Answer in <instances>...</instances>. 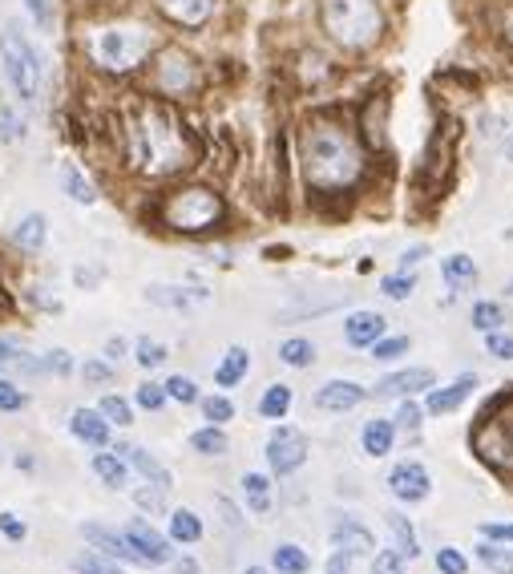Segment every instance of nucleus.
Masks as SVG:
<instances>
[{"label": "nucleus", "instance_id": "obj_60", "mask_svg": "<svg viewBox=\"0 0 513 574\" xmlns=\"http://www.w3.org/2000/svg\"><path fill=\"white\" fill-rule=\"evenodd\" d=\"M126 348H130V344H126L122 336H110V340H106V360H110V364H114V360H122V356H126Z\"/></svg>", "mask_w": 513, "mask_h": 574}, {"label": "nucleus", "instance_id": "obj_34", "mask_svg": "<svg viewBox=\"0 0 513 574\" xmlns=\"http://www.w3.org/2000/svg\"><path fill=\"white\" fill-rule=\"evenodd\" d=\"M469 320H473L477 332H501L505 328V308L497 300H477L473 312H469Z\"/></svg>", "mask_w": 513, "mask_h": 574}, {"label": "nucleus", "instance_id": "obj_7", "mask_svg": "<svg viewBox=\"0 0 513 574\" xmlns=\"http://www.w3.org/2000/svg\"><path fill=\"white\" fill-rule=\"evenodd\" d=\"M202 81L198 73V61L182 49H166L158 57V69H154V85L166 93V98H186V93H194Z\"/></svg>", "mask_w": 513, "mask_h": 574}, {"label": "nucleus", "instance_id": "obj_29", "mask_svg": "<svg viewBox=\"0 0 513 574\" xmlns=\"http://www.w3.org/2000/svg\"><path fill=\"white\" fill-rule=\"evenodd\" d=\"M190 449L202 453V457H223L231 449V441H227L223 425H202V429L190 433Z\"/></svg>", "mask_w": 513, "mask_h": 574}, {"label": "nucleus", "instance_id": "obj_40", "mask_svg": "<svg viewBox=\"0 0 513 574\" xmlns=\"http://www.w3.org/2000/svg\"><path fill=\"white\" fill-rule=\"evenodd\" d=\"M146 300L162 304V308H190V292L186 287H174V283H154L146 287Z\"/></svg>", "mask_w": 513, "mask_h": 574}, {"label": "nucleus", "instance_id": "obj_6", "mask_svg": "<svg viewBox=\"0 0 513 574\" xmlns=\"http://www.w3.org/2000/svg\"><path fill=\"white\" fill-rule=\"evenodd\" d=\"M162 219H166V227L186 231V235L207 231V227H215L223 219V199L215 195L211 186H182V190H174V195L166 199Z\"/></svg>", "mask_w": 513, "mask_h": 574}, {"label": "nucleus", "instance_id": "obj_12", "mask_svg": "<svg viewBox=\"0 0 513 574\" xmlns=\"http://www.w3.org/2000/svg\"><path fill=\"white\" fill-rule=\"evenodd\" d=\"M477 372H461L453 385H433L429 393H425V413L429 417H445V413H453V409H461L465 405V397H473L477 393Z\"/></svg>", "mask_w": 513, "mask_h": 574}, {"label": "nucleus", "instance_id": "obj_33", "mask_svg": "<svg viewBox=\"0 0 513 574\" xmlns=\"http://www.w3.org/2000/svg\"><path fill=\"white\" fill-rule=\"evenodd\" d=\"M279 360L287 368H312L316 364V344L312 340H303V336H291L279 344Z\"/></svg>", "mask_w": 513, "mask_h": 574}, {"label": "nucleus", "instance_id": "obj_43", "mask_svg": "<svg viewBox=\"0 0 513 574\" xmlns=\"http://www.w3.org/2000/svg\"><path fill=\"white\" fill-rule=\"evenodd\" d=\"M166 356H170V352H166L162 340H150V336H138V340H134V360H138L142 368H162Z\"/></svg>", "mask_w": 513, "mask_h": 574}, {"label": "nucleus", "instance_id": "obj_32", "mask_svg": "<svg viewBox=\"0 0 513 574\" xmlns=\"http://www.w3.org/2000/svg\"><path fill=\"white\" fill-rule=\"evenodd\" d=\"M287 413H291V389H287V385H271V389L259 397V417L275 425V421H283Z\"/></svg>", "mask_w": 513, "mask_h": 574}, {"label": "nucleus", "instance_id": "obj_45", "mask_svg": "<svg viewBox=\"0 0 513 574\" xmlns=\"http://www.w3.org/2000/svg\"><path fill=\"white\" fill-rule=\"evenodd\" d=\"M437 570H441V574H465L469 562H465V554H461L457 546H441V550H437Z\"/></svg>", "mask_w": 513, "mask_h": 574}, {"label": "nucleus", "instance_id": "obj_46", "mask_svg": "<svg viewBox=\"0 0 513 574\" xmlns=\"http://www.w3.org/2000/svg\"><path fill=\"white\" fill-rule=\"evenodd\" d=\"M485 352L493 360H513V336L501 328V332H485Z\"/></svg>", "mask_w": 513, "mask_h": 574}, {"label": "nucleus", "instance_id": "obj_15", "mask_svg": "<svg viewBox=\"0 0 513 574\" xmlns=\"http://www.w3.org/2000/svg\"><path fill=\"white\" fill-rule=\"evenodd\" d=\"M219 0H158V9L166 13V21L182 25V29H202L215 17Z\"/></svg>", "mask_w": 513, "mask_h": 574}, {"label": "nucleus", "instance_id": "obj_26", "mask_svg": "<svg viewBox=\"0 0 513 574\" xmlns=\"http://www.w3.org/2000/svg\"><path fill=\"white\" fill-rule=\"evenodd\" d=\"M243 502L251 514L267 518L271 514V477L267 473H247L243 477Z\"/></svg>", "mask_w": 513, "mask_h": 574}, {"label": "nucleus", "instance_id": "obj_21", "mask_svg": "<svg viewBox=\"0 0 513 574\" xmlns=\"http://www.w3.org/2000/svg\"><path fill=\"white\" fill-rule=\"evenodd\" d=\"M384 526H388L392 546H396L400 558H417V554H421V542H417V530H413V522H408V514L388 510V514H384Z\"/></svg>", "mask_w": 513, "mask_h": 574}, {"label": "nucleus", "instance_id": "obj_58", "mask_svg": "<svg viewBox=\"0 0 513 574\" xmlns=\"http://www.w3.org/2000/svg\"><path fill=\"white\" fill-rule=\"evenodd\" d=\"M0 138H5V142H13V138H21V126H17V118L5 110V114H0Z\"/></svg>", "mask_w": 513, "mask_h": 574}, {"label": "nucleus", "instance_id": "obj_42", "mask_svg": "<svg viewBox=\"0 0 513 574\" xmlns=\"http://www.w3.org/2000/svg\"><path fill=\"white\" fill-rule=\"evenodd\" d=\"M162 389H166V401H178V405H198V385L190 376H166L162 380Z\"/></svg>", "mask_w": 513, "mask_h": 574}, {"label": "nucleus", "instance_id": "obj_14", "mask_svg": "<svg viewBox=\"0 0 513 574\" xmlns=\"http://www.w3.org/2000/svg\"><path fill=\"white\" fill-rule=\"evenodd\" d=\"M114 453H118V457H122L126 465H134V469H138V473L146 477V482H150V486H158L162 494H166V490L174 486L170 469H166V465H162V461H158V457H154L150 449H142V445H130V441H118V445H114Z\"/></svg>", "mask_w": 513, "mask_h": 574}, {"label": "nucleus", "instance_id": "obj_2", "mask_svg": "<svg viewBox=\"0 0 513 574\" xmlns=\"http://www.w3.org/2000/svg\"><path fill=\"white\" fill-rule=\"evenodd\" d=\"M126 134H130V166L138 174H146V178L178 174L198 154L190 130L182 126V118L166 102H142L130 114Z\"/></svg>", "mask_w": 513, "mask_h": 574}, {"label": "nucleus", "instance_id": "obj_64", "mask_svg": "<svg viewBox=\"0 0 513 574\" xmlns=\"http://www.w3.org/2000/svg\"><path fill=\"white\" fill-rule=\"evenodd\" d=\"M243 574H271V570H267V566H247Z\"/></svg>", "mask_w": 513, "mask_h": 574}, {"label": "nucleus", "instance_id": "obj_44", "mask_svg": "<svg viewBox=\"0 0 513 574\" xmlns=\"http://www.w3.org/2000/svg\"><path fill=\"white\" fill-rule=\"evenodd\" d=\"M97 413L106 417L110 425H130V421H134V409H130V401H126V397H114V393H110V397H101Z\"/></svg>", "mask_w": 513, "mask_h": 574}, {"label": "nucleus", "instance_id": "obj_9", "mask_svg": "<svg viewBox=\"0 0 513 574\" xmlns=\"http://www.w3.org/2000/svg\"><path fill=\"white\" fill-rule=\"evenodd\" d=\"M388 490L396 502L404 506H417L433 494V482H429V469L421 461H396L392 473H388Z\"/></svg>", "mask_w": 513, "mask_h": 574}, {"label": "nucleus", "instance_id": "obj_56", "mask_svg": "<svg viewBox=\"0 0 513 574\" xmlns=\"http://www.w3.org/2000/svg\"><path fill=\"white\" fill-rule=\"evenodd\" d=\"M324 574H352V554H348V550H332Z\"/></svg>", "mask_w": 513, "mask_h": 574}, {"label": "nucleus", "instance_id": "obj_57", "mask_svg": "<svg viewBox=\"0 0 513 574\" xmlns=\"http://www.w3.org/2000/svg\"><path fill=\"white\" fill-rule=\"evenodd\" d=\"M215 502H219V510H223V522H227L231 530H239V526H243V518H239V510L231 506V498H223V494H219Z\"/></svg>", "mask_w": 513, "mask_h": 574}, {"label": "nucleus", "instance_id": "obj_59", "mask_svg": "<svg viewBox=\"0 0 513 574\" xmlns=\"http://www.w3.org/2000/svg\"><path fill=\"white\" fill-rule=\"evenodd\" d=\"M425 255H429L425 247H408V251L400 255V271H413V267H417V263H421Z\"/></svg>", "mask_w": 513, "mask_h": 574}, {"label": "nucleus", "instance_id": "obj_50", "mask_svg": "<svg viewBox=\"0 0 513 574\" xmlns=\"http://www.w3.org/2000/svg\"><path fill=\"white\" fill-rule=\"evenodd\" d=\"M372 574H404V558L396 550H380L372 554Z\"/></svg>", "mask_w": 513, "mask_h": 574}, {"label": "nucleus", "instance_id": "obj_37", "mask_svg": "<svg viewBox=\"0 0 513 574\" xmlns=\"http://www.w3.org/2000/svg\"><path fill=\"white\" fill-rule=\"evenodd\" d=\"M421 425H425V409H421L413 397H404V401H400V409H396L392 429H396V433H408V437H417V433H421Z\"/></svg>", "mask_w": 513, "mask_h": 574}, {"label": "nucleus", "instance_id": "obj_10", "mask_svg": "<svg viewBox=\"0 0 513 574\" xmlns=\"http://www.w3.org/2000/svg\"><path fill=\"white\" fill-rule=\"evenodd\" d=\"M437 385V372L433 368H425V364H417V368H400V372H388L384 380H376V389H372V397L376 401H384V397H421V393H429Z\"/></svg>", "mask_w": 513, "mask_h": 574}, {"label": "nucleus", "instance_id": "obj_13", "mask_svg": "<svg viewBox=\"0 0 513 574\" xmlns=\"http://www.w3.org/2000/svg\"><path fill=\"white\" fill-rule=\"evenodd\" d=\"M81 538H85L97 554H106V558H114V562L146 566V562L134 554V546L126 542V534H118V530H110V526H101V522H81Z\"/></svg>", "mask_w": 513, "mask_h": 574}, {"label": "nucleus", "instance_id": "obj_62", "mask_svg": "<svg viewBox=\"0 0 513 574\" xmlns=\"http://www.w3.org/2000/svg\"><path fill=\"white\" fill-rule=\"evenodd\" d=\"M501 37L513 45V9H505V13H501Z\"/></svg>", "mask_w": 513, "mask_h": 574}, {"label": "nucleus", "instance_id": "obj_5", "mask_svg": "<svg viewBox=\"0 0 513 574\" xmlns=\"http://www.w3.org/2000/svg\"><path fill=\"white\" fill-rule=\"evenodd\" d=\"M0 65H5V77L9 85L17 89L21 102H37L41 93V57L37 49L29 45V37L17 29V25H5L0 29Z\"/></svg>", "mask_w": 513, "mask_h": 574}, {"label": "nucleus", "instance_id": "obj_24", "mask_svg": "<svg viewBox=\"0 0 513 574\" xmlns=\"http://www.w3.org/2000/svg\"><path fill=\"white\" fill-rule=\"evenodd\" d=\"M441 275H445V283L453 287V292H465V287H473L477 283V263H473V255H445L441 259Z\"/></svg>", "mask_w": 513, "mask_h": 574}, {"label": "nucleus", "instance_id": "obj_20", "mask_svg": "<svg viewBox=\"0 0 513 574\" xmlns=\"http://www.w3.org/2000/svg\"><path fill=\"white\" fill-rule=\"evenodd\" d=\"M247 372H251V352L243 344H231L223 352V360L215 364V385L219 389H235V385H243V380H247Z\"/></svg>", "mask_w": 513, "mask_h": 574}, {"label": "nucleus", "instance_id": "obj_30", "mask_svg": "<svg viewBox=\"0 0 513 574\" xmlns=\"http://www.w3.org/2000/svg\"><path fill=\"white\" fill-rule=\"evenodd\" d=\"M271 562H275L279 574H307V570H312V558H307V550L295 546V542H279L271 550Z\"/></svg>", "mask_w": 513, "mask_h": 574}, {"label": "nucleus", "instance_id": "obj_41", "mask_svg": "<svg viewBox=\"0 0 513 574\" xmlns=\"http://www.w3.org/2000/svg\"><path fill=\"white\" fill-rule=\"evenodd\" d=\"M408 348H413V344H408V336H380L368 352H372V360H376V364H396Z\"/></svg>", "mask_w": 513, "mask_h": 574}, {"label": "nucleus", "instance_id": "obj_16", "mask_svg": "<svg viewBox=\"0 0 513 574\" xmlns=\"http://www.w3.org/2000/svg\"><path fill=\"white\" fill-rule=\"evenodd\" d=\"M364 397H368V389L356 385V380H328V385L316 393V409H324V413H348Z\"/></svg>", "mask_w": 513, "mask_h": 574}, {"label": "nucleus", "instance_id": "obj_51", "mask_svg": "<svg viewBox=\"0 0 513 574\" xmlns=\"http://www.w3.org/2000/svg\"><path fill=\"white\" fill-rule=\"evenodd\" d=\"M81 376L89 380V385H106V380L114 376V368H110V360H85V364H81Z\"/></svg>", "mask_w": 513, "mask_h": 574}, {"label": "nucleus", "instance_id": "obj_49", "mask_svg": "<svg viewBox=\"0 0 513 574\" xmlns=\"http://www.w3.org/2000/svg\"><path fill=\"white\" fill-rule=\"evenodd\" d=\"M25 9H29V17L37 21V29H45V33H53V0H25Z\"/></svg>", "mask_w": 513, "mask_h": 574}, {"label": "nucleus", "instance_id": "obj_63", "mask_svg": "<svg viewBox=\"0 0 513 574\" xmlns=\"http://www.w3.org/2000/svg\"><path fill=\"white\" fill-rule=\"evenodd\" d=\"M501 150H505V158H509V166H513V130L501 138Z\"/></svg>", "mask_w": 513, "mask_h": 574}, {"label": "nucleus", "instance_id": "obj_53", "mask_svg": "<svg viewBox=\"0 0 513 574\" xmlns=\"http://www.w3.org/2000/svg\"><path fill=\"white\" fill-rule=\"evenodd\" d=\"M0 534H5L9 542H25V538H29V526H25L21 518H13V514H0Z\"/></svg>", "mask_w": 513, "mask_h": 574}, {"label": "nucleus", "instance_id": "obj_38", "mask_svg": "<svg viewBox=\"0 0 513 574\" xmlns=\"http://www.w3.org/2000/svg\"><path fill=\"white\" fill-rule=\"evenodd\" d=\"M380 292L400 304V300H408V296L417 292V275H413V271H392V275L380 279Z\"/></svg>", "mask_w": 513, "mask_h": 574}, {"label": "nucleus", "instance_id": "obj_61", "mask_svg": "<svg viewBox=\"0 0 513 574\" xmlns=\"http://www.w3.org/2000/svg\"><path fill=\"white\" fill-rule=\"evenodd\" d=\"M170 570H174V574H198V562H194V558H174Z\"/></svg>", "mask_w": 513, "mask_h": 574}, {"label": "nucleus", "instance_id": "obj_17", "mask_svg": "<svg viewBox=\"0 0 513 574\" xmlns=\"http://www.w3.org/2000/svg\"><path fill=\"white\" fill-rule=\"evenodd\" d=\"M344 336H348V344L352 348H372L380 336H388V320L380 316V312H352L348 320H344Z\"/></svg>", "mask_w": 513, "mask_h": 574}, {"label": "nucleus", "instance_id": "obj_31", "mask_svg": "<svg viewBox=\"0 0 513 574\" xmlns=\"http://www.w3.org/2000/svg\"><path fill=\"white\" fill-rule=\"evenodd\" d=\"M477 558H481V566L493 570V574H513V546H505V542L481 538V542H477Z\"/></svg>", "mask_w": 513, "mask_h": 574}, {"label": "nucleus", "instance_id": "obj_54", "mask_svg": "<svg viewBox=\"0 0 513 574\" xmlns=\"http://www.w3.org/2000/svg\"><path fill=\"white\" fill-rule=\"evenodd\" d=\"M481 538L513 546V522H485V526H481Z\"/></svg>", "mask_w": 513, "mask_h": 574}, {"label": "nucleus", "instance_id": "obj_55", "mask_svg": "<svg viewBox=\"0 0 513 574\" xmlns=\"http://www.w3.org/2000/svg\"><path fill=\"white\" fill-rule=\"evenodd\" d=\"M134 502L142 510H162V490L158 486H142V490H134Z\"/></svg>", "mask_w": 513, "mask_h": 574}, {"label": "nucleus", "instance_id": "obj_11", "mask_svg": "<svg viewBox=\"0 0 513 574\" xmlns=\"http://www.w3.org/2000/svg\"><path fill=\"white\" fill-rule=\"evenodd\" d=\"M126 542L134 546V554H138L146 566H166V562H174L170 538H162L146 518H134V522L126 526Z\"/></svg>", "mask_w": 513, "mask_h": 574}, {"label": "nucleus", "instance_id": "obj_35", "mask_svg": "<svg viewBox=\"0 0 513 574\" xmlns=\"http://www.w3.org/2000/svg\"><path fill=\"white\" fill-rule=\"evenodd\" d=\"M198 538H202L198 514H194V510H174V514H170V542L190 546V542H198Z\"/></svg>", "mask_w": 513, "mask_h": 574}, {"label": "nucleus", "instance_id": "obj_3", "mask_svg": "<svg viewBox=\"0 0 513 574\" xmlns=\"http://www.w3.org/2000/svg\"><path fill=\"white\" fill-rule=\"evenodd\" d=\"M320 25L340 49H368L384 33L376 0H320Z\"/></svg>", "mask_w": 513, "mask_h": 574}, {"label": "nucleus", "instance_id": "obj_48", "mask_svg": "<svg viewBox=\"0 0 513 574\" xmlns=\"http://www.w3.org/2000/svg\"><path fill=\"white\" fill-rule=\"evenodd\" d=\"M25 393L13 385V380H5V376H0V413H17V409H25Z\"/></svg>", "mask_w": 513, "mask_h": 574}, {"label": "nucleus", "instance_id": "obj_8", "mask_svg": "<svg viewBox=\"0 0 513 574\" xmlns=\"http://www.w3.org/2000/svg\"><path fill=\"white\" fill-rule=\"evenodd\" d=\"M303 461H307V437H303V429L275 421V429H271V437H267V465H271V473L287 477V473H295Z\"/></svg>", "mask_w": 513, "mask_h": 574}, {"label": "nucleus", "instance_id": "obj_22", "mask_svg": "<svg viewBox=\"0 0 513 574\" xmlns=\"http://www.w3.org/2000/svg\"><path fill=\"white\" fill-rule=\"evenodd\" d=\"M392 441H396V429H392V421H384V417H372V421L360 429V449H364L368 457H388V453H392Z\"/></svg>", "mask_w": 513, "mask_h": 574}, {"label": "nucleus", "instance_id": "obj_4", "mask_svg": "<svg viewBox=\"0 0 513 574\" xmlns=\"http://www.w3.org/2000/svg\"><path fill=\"white\" fill-rule=\"evenodd\" d=\"M150 49H154V33L146 25H110L89 37L93 65L110 69V73H130L134 65H142L150 57Z\"/></svg>", "mask_w": 513, "mask_h": 574}, {"label": "nucleus", "instance_id": "obj_19", "mask_svg": "<svg viewBox=\"0 0 513 574\" xmlns=\"http://www.w3.org/2000/svg\"><path fill=\"white\" fill-rule=\"evenodd\" d=\"M332 546H336V550H348V554L356 558V554H372L376 538H372L368 526H360L352 514H344V518L332 526Z\"/></svg>", "mask_w": 513, "mask_h": 574}, {"label": "nucleus", "instance_id": "obj_52", "mask_svg": "<svg viewBox=\"0 0 513 574\" xmlns=\"http://www.w3.org/2000/svg\"><path fill=\"white\" fill-rule=\"evenodd\" d=\"M45 372L69 376V372H73V356H69L65 348H53V352H45Z\"/></svg>", "mask_w": 513, "mask_h": 574}, {"label": "nucleus", "instance_id": "obj_1", "mask_svg": "<svg viewBox=\"0 0 513 574\" xmlns=\"http://www.w3.org/2000/svg\"><path fill=\"white\" fill-rule=\"evenodd\" d=\"M299 162L316 195H340V190H352L364 174V146L344 114L320 110L303 122Z\"/></svg>", "mask_w": 513, "mask_h": 574}, {"label": "nucleus", "instance_id": "obj_36", "mask_svg": "<svg viewBox=\"0 0 513 574\" xmlns=\"http://www.w3.org/2000/svg\"><path fill=\"white\" fill-rule=\"evenodd\" d=\"M69 566H73L77 574H122V562H114V558H106V554H97V550L73 554Z\"/></svg>", "mask_w": 513, "mask_h": 574}, {"label": "nucleus", "instance_id": "obj_25", "mask_svg": "<svg viewBox=\"0 0 513 574\" xmlns=\"http://www.w3.org/2000/svg\"><path fill=\"white\" fill-rule=\"evenodd\" d=\"M61 186H65V195H69L73 203H81V207H93V203H97V190H93V182L81 174L77 162H61Z\"/></svg>", "mask_w": 513, "mask_h": 574}, {"label": "nucleus", "instance_id": "obj_27", "mask_svg": "<svg viewBox=\"0 0 513 574\" xmlns=\"http://www.w3.org/2000/svg\"><path fill=\"white\" fill-rule=\"evenodd\" d=\"M49 239V219L45 215H25L17 227H13V243L21 251H41Z\"/></svg>", "mask_w": 513, "mask_h": 574}, {"label": "nucleus", "instance_id": "obj_18", "mask_svg": "<svg viewBox=\"0 0 513 574\" xmlns=\"http://www.w3.org/2000/svg\"><path fill=\"white\" fill-rule=\"evenodd\" d=\"M69 433H73L77 441L93 445V449H106V445H110V421L101 417L97 409H73V417H69Z\"/></svg>", "mask_w": 513, "mask_h": 574}, {"label": "nucleus", "instance_id": "obj_28", "mask_svg": "<svg viewBox=\"0 0 513 574\" xmlns=\"http://www.w3.org/2000/svg\"><path fill=\"white\" fill-rule=\"evenodd\" d=\"M93 473H97L110 490H126V482H130V465H126L118 453H93Z\"/></svg>", "mask_w": 513, "mask_h": 574}, {"label": "nucleus", "instance_id": "obj_47", "mask_svg": "<svg viewBox=\"0 0 513 574\" xmlns=\"http://www.w3.org/2000/svg\"><path fill=\"white\" fill-rule=\"evenodd\" d=\"M146 413H158L162 405H166V389L162 385H154V380H146V385H138V397H134Z\"/></svg>", "mask_w": 513, "mask_h": 574}, {"label": "nucleus", "instance_id": "obj_23", "mask_svg": "<svg viewBox=\"0 0 513 574\" xmlns=\"http://www.w3.org/2000/svg\"><path fill=\"white\" fill-rule=\"evenodd\" d=\"M0 368H5V372H21V376H41L45 360H37L33 352H25L17 340H0Z\"/></svg>", "mask_w": 513, "mask_h": 574}, {"label": "nucleus", "instance_id": "obj_39", "mask_svg": "<svg viewBox=\"0 0 513 574\" xmlns=\"http://www.w3.org/2000/svg\"><path fill=\"white\" fill-rule=\"evenodd\" d=\"M198 409H202V417H207V425H227V421L235 417V405H231V397H223V393L198 397Z\"/></svg>", "mask_w": 513, "mask_h": 574}]
</instances>
